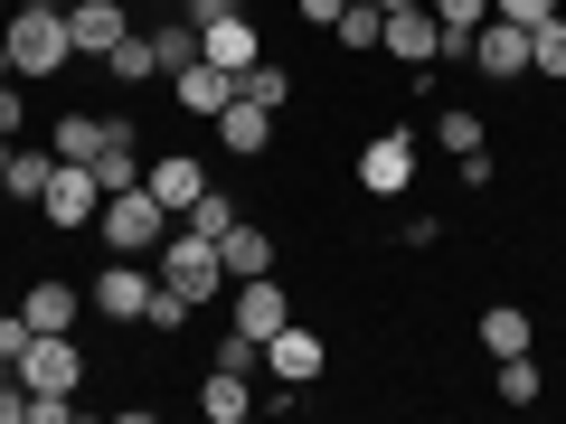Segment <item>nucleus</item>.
Masks as SVG:
<instances>
[{
  "mask_svg": "<svg viewBox=\"0 0 566 424\" xmlns=\"http://www.w3.org/2000/svg\"><path fill=\"white\" fill-rule=\"evenodd\" d=\"M218 368H237V378H255V368H264V340H245V330L227 321V330H218Z\"/></svg>",
  "mask_w": 566,
  "mask_h": 424,
  "instance_id": "nucleus-30",
  "label": "nucleus"
},
{
  "mask_svg": "<svg viewBox=\"0 0 566 424\" xmlns=\"http://www.w3.org/2000/svg\"><path fill=\"white\" fill-rule=\"evenodd\" d=\"M189 57H199V29H189V20H161V29H151V66H161V76H180Z\"/></svg>",
  "mask_w": 566,
  "mask_h": 424,
  "instance_id": "nucleus-27",
  "label": "nucleus"
},
{
  "mask_svg": "<svg viewBox=\"0 0 566 424\" xmlns=\"http://www.w3.org/2000/svg\"><path fill=\"white\" fill-rule=\"evenodd\" d=\"M10 151H20V141H10V132H0V170H10Z\"/></svg>",
  "mask_w": 566,
  "mask_h": 424,
  "instance_id": "nucleus-40",
  "label": "nucleus"
},
{
  "mask_svg": "<svg viewBox=\"0 0 566 424\" xmlns=\"http://www.w3.org/2000/svg\"><path fill=\"white\" fill-rule=\"evenodd\" d=\"M434 20H444V29H482L491 0H434Z\"/></svg>",
  "mask_w": 566,
  "mask_h": 424,
  "instance_id": "nucleus-35",
  "label": "nucleus"
},
{
  "mask_svg": "<svg viewBox=\"0 0 566 424\" xmlns=\"http://www.w3.org/2000/svg\"><path fill=\"white\" fill-rule=\"evenodd\" d=\"M0 47H10V76H20V85L57 76V66L76 57V39H66V10H57V0H10V20H0Z\"/></svg>",
  "mask_w": 566,
  "mask_h": 424,
  "instance_id": "nucleus-1",
  "label": "nucleus"
},
{
  "mask_svg": "<svg viewBox=\"0 0 566 424\" xmlns=\"http://www.w3.org/2000/svg\"><path fill=\"white\" fill-rule=\"evenodd\" d=\"M66 39H76V57H114L133 39V10L123 0H66Z\"/></svg>",
  "mask_w": 566,
  "mask_h": 424,
  "instance_id": "nucleus-9",
  "label": "nucleus"
},
{
  "mask_svg": "<svg viewBox=\"0 0 566 424\" xmlns=\"http://www.w3.org/2000/svg\"><path fill=\"white\" fill-rule=\"evenodd\" d=\"M528 340H538V321H528L520 303H491V311H482V349H491V359H520Z\"/></svg>",
  "mask_w": 566,
  "mask_h": 424,
  "instance_id": "nucleus-21",
  "label": "nucleus"
},
{
  "mask_svg": "<svg viewBox=\"0 0 566 424\" xmlns=\"http://www.w3.org/2000/svg\"><path fill=\"white\" fill-rule=\"evenodd\" d=\"M293 10H303V20H322V29H331V20H340V10H349V0H293Z\"/></svg>",
  "mask_w": 566,
  "mask_h": 424,
  "instance_id": "nucleus-39",
  "label": "nucleus"
},
{
  "mask_svg": "<svg viewBox=\"0 0 566 424\" xmlns=\"http://www.w3.org/2000/svg\"><path fill=\"white\" fill-rule=\"evenodd\" d=\"M57 161H95L104 151V114H57V141H48Z\"/></svg>",
  "mask_w": 566,
  "mask_h": 424,
  "instance_id": "nucleus-24",
  "label": "nucleus"
},
{
  "mask_svg": "<svg viewBox=\"0 0 566 424\" xmlns=\"http://www.w3.org/2000/svg\"><path fill=\"white\" fill-rule=\"evenodd\" d=\"M104 66H114L123 85H142V76H161V66H151V39H123V47H114V57H104Z\"/></svg>",
  "mask_w": 566,
  "mask_h": 424,
  "instance_id": "nucleus-31",
  "label": "nucleus"
},
{
  "mask_svg": "<svg viewBox=\"0 0 566 424\" xmlns=\"http://www.w3.org/2000/svg\"><path fill=\"white\" fill-rule=\"evenodd\" d=\"M331 39H340V47H349V57H368V47H378V39H387V10H378V0H349L340 20H331Z\"/></svg>",
  "mask_w": 566,
  "mask_h": 424,
  "instance_id": "nucleus-23",
  "label": "nucleus"
},
{
  "mask_svg": "<svg viewBox=\"0 0 566 424\" xmlns=\"http://www.w3.org/2000/svg\"><path fill=\"white\" fill-rule=\"evenodd\" d=\"M170 104H180V114H199V123H218L227 104H237V76H227V66H208V57H189L180 76H170Z\"/></svg>",
  "mask_w": 566,
  "mask_h": 424,
  "instance_id": "nucleus-13",
  "label": "nucleus"
},
{
  "mask_svg": "<svg viewBox=\"0 0 566 424\" xmlns=\"http://www.w3.org/2000/svg\"><path fill=\"white\" fill-rule=\"evenodd\" d=\"M199 57H208V66H227V76H245V66L264 57V39H255V20L237 10V20H208V29H199Z\"/></svg>",
  "mask_w": 566,
  "mask_h": 424,
  "instance_id": "nucleus-15",
  "label": "nucleus"
},
{
  "mask_svg": "<svg viewBox=\"0 0 566 424\" xmlns=\"http://www.w3.org/2000/svg\"><path fill=\"white\" fill-rule=\"evenodd\" d=\"M95 236L114 245V255H161L170 208L151 199V189H114V199H104V218H95Z\"/></svg>",
  "mask_w": 566,
  "mask_h": 424,
  "instance_id": "nucleus-3",
  "label": "nucleus"
},
{
  "mask_svg": "<svg viewBox=\"0 0 566 424\" xmlns=\"http://www.w3.org/2000/svg\"><path fill=\"white\" fill-rule=\"evenodd\" d=\"M0 20H10V0H0Z\"/></svg>",
  "mask_w": 566,
  "mask_h": 424,
  "instance_id": "nucleus-43",
  "label": "nucleus"
},
{
  "mask_svg": "<svg viewBox=\"0 0 566 424\" xmlns=\"http://www.w3.org/2000/svg\"><path fill=\"white\" fill-rule=\"evenodd\" d=\"M151 293H161V274H151V255H114L95 283H85V303L104 311V321H142L151 311Z\"/></svg>",
  "mask_w": 566,
  "mask_h": 424,
  "instance_id": "nucleus-4",
  "label": "nucleus"
},
{
  "mask_svg": "<svg viewBox=\"0 0 566 424\" xmlns=\"http://www.w3.org/2000/svg\"><path fill=\"white\" fill-rule=\"evenodd\" d=\"M406 180H416V132H378L359 151V189H368V199H397Z\"/></svg>",
  "mask_w": 566,
  "mask_h": 424,
  "instance_id": "nucleus-12",
  "label": "nucleus"
},
{
  "mask_svg": "<svg viewBox=\"0 0 566 424\" xmlns=\"http://www.w3.org/2000/svg\"><path fill=\"white\" fill-rule=\"evenodd\" d=\"M0 132H10V141H20V132H29V95H20V76L0 85Z\"/></svg>",
  "mask_w": 566,
  "mask_h": 424,
  "instance_id": "nucleus-34",
  "label": "nucleus"
},
{
  "mask_svg": "<svg viewBox=\"0 0 566 424\" xmlns=\"http://www.w3.org/2000/svg\"><path fill=\"white\" fill-rule=\"evenodd\" d=\"M29 340H39V330H29V311H0V359L20 368V349H29Z\"/></svg>",
  "mask_w": 566,
  "mask_h": 424,
  "instance_id": "nucleus-33",
  "label": "nucleus"
},
{
  "mask_svg": "<svg viewBox=\"0 0 566 424\" xmlns=\"http://www.w3.org/2000/svg\"><path fill=\"white\" fill-rule=\"evenodd\" d=\"M264 368H274V386H312L331 368V340H322V330H303V321H283L274 340H264Z\"/></svg>",
  "mask_w": 566,
  "mask_h": 424,
  "instance_id": "nucleus-8",
  "label": "nucleus"
},
{
  "mask_svg": "<svg viewBox=\"0 0 566 424\" xmlns=\"http://www.w3.org/2000/svg\"><path fill=\"white\" fill-rule=\"evenodd\" d=\"M528 76H557V85H566V10L528 20Z\"/></svg>",
  "mask_w": 566,
  "mask_h": 424,
  "instance_id": "nucleus-22",
  "label": "nucleus"
},
{
  "mask_svg": "<svg viewBox=\"0 0 566 424\" xmlns=\"http://www.w3.org/2000/svg\"><path fill=\"white\" fill-rule=\"evenodd\" d=\"M274 123L283 114H264V104H227V114H218V141H227V151H237V161H255V151H264V141H274Z\"/></svg>",
  "mask_w": 566,
  "mask_h": 424,
  "instance_id": "nucleus-17",
  "label": "nucleus"
},
{
  "mask_svg": "<svg viewBox=\"0 0 566 424\" xmlns=\"http://www.w3.org/2000/svg\"><path fill=\"white\" fill-rule=\"evenodd\" d=\"M434 141H444L453 161H472V151H482V114H472V104H444V114H434Z\"/></svg>",
  "mask_w": 566,
  "mask_h": 424,
  "instance_id": "nucleus-26",
  "label": "nucleus"
},
{
  "mask_svg": "<svg viewBox=\"0 0 566 424\" xmlns=\"http://www.w3.org/2000/svg\"><path fill=\"white\" fill-rule=\"evenodd\" d=\"M189 321H199V311H189L180 293H151V311H142V330H189Z\"/></svg>",
  "mask_w": 566,
  "mask_h": 424,
  "instance_id": "nucleus-32",
  "label": "nucleus"
},
{
  "mask_svg": "<svg viewBox=\"0 0 566 424\" xmlns=\"http://www.w3.org/2000/svg\"><path fill=\"white\" fill-rule=\"evenodd\" d=\"M48 180H57V151H10V170H0V199L39 208V199H48Z\"/></svg>",
  "mask_w": 566,
  "mask_h": 424,
  "instance_id": "nucleus-20",
  "label": "nucleus"
},
{
  "mask_svg": "<svg viewBox=\"0 0 566 424\" xmlns=\"http://www.w3.org/2000/svg\"><path fill=\"white\" fill-rule=\"evenodd\" d=\"M378 10H424V0H378Z\"/></svg>",
  "mask_w": 566,
  "mask_h": 424,
  "instance_id": "nucleus-41",
  "label": "nucleus"
},
{
  "mask_svg": "<svg viewBox=\"0 0 566 424\" xmlns=\"http://www.w3.org/2000/svg\"><path fill=\"white\" fill-rule=\"evenodd\" d=\"M237 95H245V104H264V114H283V104H293V76H283L274 57H255V66L237 76Z\"/></svg>",
  "mask_w": 566,
  "mask_h": 424,
  "instance_id": "nucleus-25",
  "label": "nucleus"
},
{
  "mask_svg": "<svg viewBox=\"0 0 566 424\" xmlns=\"http://www.w3.org/2000/svg\"><path fill=\"white\" fill-rule=\"evenodd\" d=\"M20 311H29V330H66V321L85 311V293H76V283H57V274H48V283H29V293H20Z\"/></svg>",
  "mask_w": 566,
  "mask_h": 424,
  "instance_id": "nucleus-19",
  "label": "nucleus"
},
{
  "mask_svg": "<svg viewBox=\"0 0 566 424\" xmlns=\"http://www.w3.org/2000/svg\"><path fill=\"white\" fill-rule=\"evenodd\" d=\"M39 218H48V226H95V218H104V189H95V170H85V161H57V180H48Z\"/></svg>",
  "mask_w": 566,
  "mask_h": 424,
  "instance_id": "nucleus-10",
  "label": "nucleus"
},
{
  "mask_svg": "<svg viewBox=\"0 0 566 424\" xmlns=\"http://www.w3.org/2000/svg\"><path fill=\"white\" fill-rule=\"evenodd\" d=\"M76 415V396H48V386H29V424H66Z\"/></svg>",
  "mask_w": 566,
  "mask_h": 424,
  "instance_id": "nucleus-36",
  "label": "nucleus"
},
{
  "mask_svg": "<svg viewBox=\"0 0 566 424\" xmlns=\"http://www.w3.org/2000/svg\"><path fill=\"white\" fill-rule=\"evenodd\" d=\"M199 415L208 424H245V415H255V386H245L237 368H208V378H199Z\"/></svg>",
  "mask_w": 566,
  "mask_h": 424,
  "instance_id": "nucleus-18",
  "label": "nucleus"
},
{
  "mask_svg": "<svg viewBox=\"0 0 566 424\" xmlns=\"http://www.w3.org/2000/svg\"><path fill=\"white\" fill-rule=\"evenodd\" d=\"M189 226H199V236L218 245L227 226H237V199H227V189H199V208H189Z\"/></svg>",
  "mask_w": 566,
  "mask_h": 424,
  "instance_id": "nucleus-29",
  "label": "nucleus"
},
{
  "mask_svg": "<svg viewBox=\"0 0 566 424\" xmlns=\"http://www.w3.org/2000/svg\"><path fill=\"white\" fill-rule=\"evenodd\" d=\"M547 10H566V0H491V20H520V29L547 20Z\"/></svg>",
  "mask_w": 566,
  "mask_h": 424,
  "instance_id": "nucleus-37",
  "label": "nucleus"
},
{
  "mask_svg": "<svg viewBox=\"0 0 566 424\" xmlns=\"http://www.w3.org/2000/svg\"><path fill=\"white\" fill-rule=\"evenodd\" d=\"M472 66H482L491 85H520L528 76V29L520 20H482L472 29Z\"/></svg>",
  "mask_w": 566,
  "mask_h": 424,
  "instance_id": "nucleus-11",
  "label": "nucleus"
},
{
  "mask_svg": "<svg viewBox=\"0 0 566 424\" xmlns=\"http://www.w3.org/2000/svg\"><path fill=\"white\" fill-rule=\"evenodd\" d=\"M142 189H151L170 218H189V208H199V189H208V161H189V151H161V161L142 170Z\"/></svg>",
  "mask_w": 566,
  "mask_h": 424,
  "instance_id": "nucleus-14",
  "label": "nucleus"
},
{
  "mask_svg": "<svg viewBox=\"0 0 566 424\" xmlns=\"http://www.w3.org/2000/svg\"><path fill=\"white\" fill-rule=\"evenodd\" d=\"M151 274H161V293H180L189 311H218L227 303V264H218V245H208L199 226H189V236H161Z\"/></svg>",
  "mask_w": 566,
  "mask_h": 424,
  "instance_id": "nucleus-2",
  "label": "nucleus"
},
{
  "mask_svg": "<svg viewBox=\"0 0 566 424\" xmlns=\"http://www.w3.org/2000/svg\"><path fill=\"white\" fill-rule=\"evenodd\" d=\"M208 20H237V0H189V29H208Z\"/></svg>",
  "mask_w": 566,
  "mask_h": 424,
  "instance_id": "nucleus-38",
  "label": "nucleus"
},
{
  "mask_svg": "<svg viewBox=\"0 0 566 424\" xmlns=\"http://www.w3.org/2000/svg\"><path fill=\"white\" fill-rule=\"evenodd\" d=\"M0 85H10V47H0Z\"/></svg>",
  "mask_w": 566,
  "mask_h": 424,
  "instance_id": "nucleus-42",
  "label": "nucleus"
},
{
  "mask_svg": "<svg viewBox=\"0 0 566 424\" xmlns=\"http://www.w3.org/2000/svg\"><path fill=\"white\" fill-rule=\"evenodd\" d=\"M218 264H227V283H245V274H274V264H283V245L274 236H264V226H227V236H218Z\"/></svg>",
  "mask_w": 566,
  "mask_h": 424,
  "instance_id": "nucleus-16",
  "label": "nucleus"
},
{
  "mask_svg": "<svg viewBox=\"0 0 566 424\" xmlns=\"http://www.w3.org/2000/svg\"><path fill=\"white\" fill-rule=\"evenodd\" d=\"M387 57L397 66H416V76H434V57H444V20H434V0L424 10H387Z\"/></svg>",
  "mask_w": 566,
  "mask_h": 424,
  "instance_id": "nucleus-7",
  "label": "nucleus"
},
{
  "mask_svg": "<svg viewBox=\"0 0 566 424\" xmlns=\"http://www.w3.org/2000/svg\"><path fill=\"white\" fill-rule=\"evenodd\" d=\"M227 321H237L245 340H274V330L293 321V293H283V274H245V283H227Z\"/></svg>",
  "mask_w": 566,
  "mask_h": 424,
  "instance_id": "nucleus-5",
  "label": "nucleus"
},
{
  "mask_svg": "<svg viewBox=\"0 0 566 424\" xmlns=\"http://www.w3.org/2000/svg\"><path fill=\"white\" fill-rule=\"evenodd\" d=\"M20 386H48V396H76V386H85V349L66 340V330H39V340L20 349Z\"/></svg>",
  "mask_w": 566,
  "mask_h": 424,
  "instance_id": "nucleus-6",
  "label": "nucleus"
},
{
  "mask_svg": "<svg viewBox=\"0 0 566 424\" xmlns=\"http://www.w3.org/2000/svg\"><path fill=\"white\" fill-rule=\"evenodd\" d=\"M501 396H510V405H538V396H547V378H538L528 349H520V359H501Z\"/></svg>",
  "mask_w": 566,
  "mask_h": 424,
  "instance_id": "nucleus-28",
  "label": "nucleus"
}]
</instances>
